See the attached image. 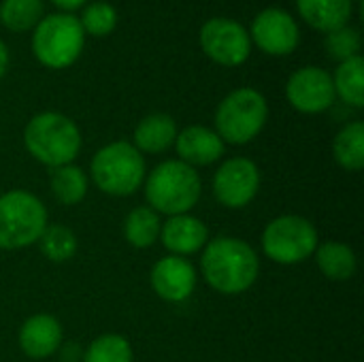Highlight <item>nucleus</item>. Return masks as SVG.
I'll use <instances>...</instances> for the list:
<instances>
[{
	"label": "nucleus",
	"instance_id": "39448f33",
	"mask_svg": "<svg viewBox=\"0 0 364 362\" xmlns=\"http://www.w3.org/2000/svg\"><path fill=\"white\" fill-rule=\"evenodd\" d=\"M49 215L38 196L28 190L0 194V250L13 252L38 243Z\"/></svg>",
	"mask_w": 364,
	"mask_h": 362
},
{
	"label": "nucleus",
	"instance_id": "f3484780",
	"mask_svg": "<svg viewBox=\"0 0 364 362\" xmlns=\"http://www.w3.org/2000/svg\"><path fill=\"white\" fill-rule=\"evenodd\" d=\"M132 139V145L141 154H164L175 145L177 124L166 113H151L136 124Z\"/></svg>",
	"mask_w": 364,
	"mask_h": 362
},
{
	"label": "nucleus",
	"instance_id": "7ed1b4c3",
	"mask_svg": "<svg viewBox=\"0 0 364 362\" xmlns=\"http://www.w3.org/2000/svg\"><path fill=\"white\" fill-rule=\"evenodd\" d=\"M23 145L36 162L58 169L75 162L83 139L81 130L70 117L55 111H43L26 124Z\"/></svg>",
	"mask_w": 364,
	"mask_h": 362
},
{
	"label": "nucleus",
	"instance_id": "f8f14e48",
	"mask_svg": "<svg viewBox=\"0 0 364 362\" xmlns=\"http://www.w3.org/2000/svg\"><path fill=\"white\" fill-rule=\"evenodd\" d=\"M252 45L269 55H288L299 47L301 30L296 19L279 6H269L260 11L250 28Z\"/></svg>",
	"mask_w": 364,
	"mask_h": 362
},
{
	"label": "nucleus",
	"instance_id": "c756f323",
	"mask_svg": "<svg viewBox=\"0 0 364 362\" xmlns=\"http://www.w3.org/2000/svg\"><path fill=\"white\" fill-rule=\"evenodd\" d=\"M6 68H9V51H6V45L0 41V79L4 77Z\"/></svg>",
	"mask_w": 364,
	"mask_h": 362
},
{
	"label": "nucleus",
	"instance_id": "a211bd4d",
	"mask_svg": "<svg viewBox=\"0 0 364 362\" xmlns=\"http://www.w3.org/2000/svg\"><path fill=\"white\" fill-rule=\"evenodd\" d=\"M301 17L320 32H333L343 28L352 19V0H296Z\"/></svg>",
	"mask_w": 364,
	"mask_h": 362
},
{
	"label": "nucleus",
	"instance_id": "0eeeda50",
	"mask_svg": "<svg viewBox=\"0 0 364 362\" xmlns=\"http://www.w3.org/2000/svg\"><path fill=\"white\" fill-rule=\"evenodd\" d=\"M267 119V98L254 87H239L218 105L215 132L228 145H245L262 132Z\"/></svg>",
	"mask_w": 364,
	"mask_h": 362
},
{
	"label": "nucleus",
	"instance_id": "393cba45",
	"mask_svg": "<svg viewBox=\"0 0 364 362\" xmlns=\"http://www.w3.org/2000/svg\"><path fill=\"white\" fill-rule=\"evenodd\" d=\"M134 352L126 337L117 333H107L96 337L85 352L81 354V362H132Z\"/></svg>",
	"mask_w": 364,
	"mask_h": 362
},
{
	"label": "nucleus",
	"instance_id": "cd10ccee",
	"mask_svg": "<svg viewBox=\"0 0 364 362\" xmlns=\"http://www.w3.org/2000/svg\"><path fill=\"white\" fill-rule=\"evenodd\" d=\"M326 51L335 60L343 62L348 58L360 55V34L350 23L326 34Z\"/></svg>",
	"mask_w": 364,
	"mask_h": 362
},
{
	"label": "nucleus",
	"instance_id": "f03ea898",
	"mask_svg": "<svg viewBox=\"0 0 364 362\" xmlns=\"http://www.w3.org/2000/svg\"><path fill=\"white\" fill-rule=\"evenodd\" d=\"M147 207L158 215L190 213L203 194V181L196 169L181 160H164L147 173L143 181Z\"/></svg>",
	"mask_w": 364,
	"mask_h": 362
},
{
	"label": "nucleus",
	"instance_id": "6ab92c4d",
	"mask_svg": "<svg viewBox=\"0 0 364 362\" xmlns=\"http://www.w3.org/2000/svg\"><path fill=\"white\" fill-rule=\"evenodd\" d=\"M314 256H316L320 273L331 282H348L356 275V269H358L356 254L350 245L341 241L320 243Z\"/></svg>",
	"mask_w": 364,
	"mask_h": 362
},
{
	"label": "nucleus",
	"instance_id": "bb28decb",
	"mask_svg": "<svg viewBox=\"0 0 364 362\" xmlns=\"http://www.w3.org/2000/svg\"><path fill=\"white\" fill-rule=\"evenodd\" d=\"M81 28L92 36H107L117 26V11L109 2H92L83 9Z\"/></svg>",
	"mask_w": 364,
	"mask_h": 362
},
{
	"label": "nucleus",
	"instance_id": "9d476101",
	"mask_svg": "<svg viewBox=\"0 0 364 362\" xmlns=\"http://www.w3.org/2000/svg\"><path fill=\"white\" fill-rule=\"evenodd\" d=\"M260 190V169L254 160L237 156L220 164L213 175L215 201L226 209L247 207Z\"/></svg>",
	"mask_w": 364,
	"mask_h": 362
},
{
	"label": "nucleus",
	"instance_id": "5701e85b",
	"mask_svg": "<svg viewBox=\"0 0 364 362\" xmlns=\"http://www.w3.org/2000/svg\"><path fill=\"white\" fill-rule=\"evenodd\" d=\"M335 96H339L346 105L360 109L364 107V60L363 55L348 58L339 62L333 75Z\"/></svg>",
	"mask_w": 364,
	"mask_h": 362
},
{
	"label": "nucleus",
	"instance_id": "ddd939ff",
	"mask_svg": "<svg viewBox=\"0 0 364 362\" xmlns=\"http://www.w3.org/2000/svg\"><path fill=\"white\" fill-rule=\"evenodd\" d=\"M149 282L154 292L166 303H183L192 297L198 275L194 265L181 256H164L160 258L149 273Z\"/></svg>",
	"mask_w": 364,
	"mask_h": 362
},
{
	"label": "nucleus",
	"instance_id": "2eb2a0df",
	"mask_svg": "<svg viewBox=\"0 0 364 362\" xmlns=\"http://www.w3.org/2000/svg\"><path fill=\"white\" fill-rule=\"evenodd\" d=\"M175 149L179 156L177 160L196 169L215 164L224 156L226 143L218 137L215 130L207 126H188L181 132H177Z\"/></svg>",
	"mask_w": 364,
	"mask_h": 362
},
{
	"label": "nucleus",
	"instance_id": "a878e982",
	"mask_svg": "<svg viewBox=\"0 0 364 362\" xmlns=\"http://www.w3.org/2000/svg\"><path fill=\"white\" fill-rule=\"evenodd\" d=\"M43 19V0H2L0 21L11 32H26Z\"/></svg>",
	"mask_w": 364,
	"mask_h": 362
},
{
	"label": "nucleus",
	"instance_id": "f257e3e1",
	"mask_svg": "<svg viewBox=\"0 0 364 362\" xmlns=\"http://www.w3.org/2000/svg\"><path fill=\"white\" fill-rule=\"evenodd\" d=\"M200 273L215 292L237 297L256 284L260 258L256 250L239 237H215L203 247Z\"/></svg>",
	"mask_w": 364,
	"mask_h": 362
},
{
	"label": "nucleus",
	"instance_id": "1a4fd4ad",
	"mask_svg": "<svg viewBox=\"0 0 364 362\" xmlns=\"http://www.w3.org/2000/svg\"><path fill=\"white\" fill-rule=\"evenodd\" d=\"M200 47L220 66H241L252 53V38L239 21L213 17L200 28Z\"/></svg>",
	"mask_w": 364,
	"mask_h": 362
},
{
	"label": "nucleus",
	"instance_id": "b1692460",
	"mask_svg": "<svg viewBox=\"0 0 364 362\" xmlns=\"http://www.w3.org/2000/svg\"><path fill=\"white\" fill-rule=\"evenodd\" d=\"M41 254L51 262H66L77 254V235L64 224H47L38 239Z\"/></svg>",
	"mask_w": 364,
	"mask_h": 362
},
{
	"label": "nucleus",
	"instance_id": "4468645a",
	"mask_svg": "<svg viewBox=\"0 0 364 362\" xmlns=\"http://www.w3.org/2000/svg\"><path fill=\"white\" fill-rule=\"evenodd\" d=\"M62 324L58 318L49 314H36L30 316L17 333V344L19 350L32 358V361H43L53 356L62 348Z\"/></svg>",
	"mask_w": 364,
	"mask_h": 362
},
{
	"label": "nucleus",
	"instance_id": "c85d7f7f",
	"mask_svg": "<svg viewBox=\"0 0 364 362\" xmlns=\"http://www.w3.org/2000/svg\"><path fill=\"white\" fill-rule=\"evenodd\" d=\"M51 2L62 11H75V9H81L85 4V0H51Z\"/></svg>",
	"mask_w": 364,
	"mask_h": 362
},
{
	"label": "nucleus",
	"instance_id": "4be33fe9",
	"mask_svg": "<svg viewBox=\"0 0 364 362\" xmlns=\"http://www.w3.org/2000/svg\"><path fill=\"white\" fill-rule=\"evenodd\" d=\"M162 230V220L151 207H134L126 218H124V239L136 247V250H147L156 245L160 239Z\"/></svg>",
	"mask_w": 364,
	"mask_h": 362
},
{
	"label": "nucleus",
	"instance_id": "aec40b11",
	"mask_svg": "<svg viewBox=\"0 0 364 362\" xmlns=\"http://www.w3.org/2000/svg\"><path fill=\"white\" fill-rule=\"evenodd\" d=\"M49 188H51L53 198L60 205L75 207V205L83 203V198L87 196L90 177H87V173L81 166H77V164H64V166L51 169Z\"/></svg>",
	"mask_w": 364,
	"mask_h": 362
},
{
	"label": "nucleus",
	"instance_id": "423d86ee",
	"mask_svg": "<svg viewBox=\"0 0 364 362\" xmlns=\"http://www.w3.org/2000/svg\"><path fill=\"white\" fill-rule=\"evenodd\" d=\"M85 45V32L81 21L70 13H53L43 17L34 26L32 53L34 58L53 70L73 66Z\"/></svg>",
	"mask_w": 364,
	"mask_h": 362
},
{
	"label": "nucleus",
	"instance_id": "dca6fc26",
	"mask_svg": "<svg viewBox=\"0 0 364 362\" xmlns=\"http://www.w3.org/2000/svg\"><path fill=\"white\" fill-rule=\"evenodd\" d=\"M160 241L173 256L186 258L207 245L209 228L200 218H194L190 213L171 215L166 222H162Z\"/></svg>",
	"mask_w": 364,
	"mask_h": 362
},
{
	"label": "nucleus",
	"instance_id": "412c9836",
	"mask_svg": "<svg viewBox=\"0 0 364 362\" xmlns=\"http://www.w3.org/2000/svg\"><path fill=\"white\" fill-rule=\"evenodd\" d=\"M333 156L343 171L358 173L364 166V124H346L333 141Z\"/></svg>",
	"mask_w": 364,
	"mask_h": 362
},
{
	"label": "nucleus",
	"instance_id": "20e7f679",
	"mask_svg": "<svg viewBox=\"0 0 364 362\" xmlns=\"http://www.w3.org/2000/svg\"><path fill=\"white\" fill-rule=\"evenodd\" d=\"M94 186L109 196H132L141 190L147 166L143 154L128 141H113L100 147L90 164Z\"/></svg>",
	"mask_w": 364,
	"mask_h": 362
},
{
	"label": "nucleus",
	"instance_id": "6e6552de",
	"mask_svg": "<svg viewBox=\"0 0 364 362\" xmlns=\"http://www.w3.org/2000/svg\"><path fill=\"white\" fill-rule=\"evenodd\" d=\"M320 245L318 228L303 215H279L273 218L262 233L264 256L277 265H301L309 260Z\"/></svg>",
	"mask_w": 364,
	"mask_h": 362
},
{
	"label": "nucleus",
	"instance_id": "9b49d317",
	"mask_svg": "<svg viewBox=\"0 0 364 362\" xmlns=\"http://www.w3.org/2000/svg\"><path fill=\"white\" fill-rule=\"evenodd\" d=\"M286 98L299 113L318 115L333 107L335 87L328 70L320 66H305L290 75L286 83Z\"/></svg>",
	"mask_w": 364,
	"mask_h": 362
}]
</instances>
